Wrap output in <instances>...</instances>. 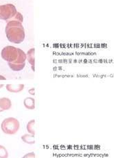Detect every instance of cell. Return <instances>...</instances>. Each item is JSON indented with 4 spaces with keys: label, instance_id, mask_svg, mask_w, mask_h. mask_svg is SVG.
<instances>
[{
    "label": "cell",
    "instance_id": "obj_1",
    "mask_svg": "<svg viewBox=\"0 0 114 158\" xmlns=\"http://www.w3.org/2000/svg\"><path fill=\"white\" fill-rule=\"evenodd\" d=\"M6 34L8 40L15 44H20L25 39V30L22 23L17 21H11L7 23Z\"/></svg>",
    "mask_w": 114,
    "mask_h": 158
},
{
    "label": "cell",
    "instance_id": "obj_2",
    "mask_svg": "<svg viewBox=\"0 0 114 158\" xmlns=\"http://www.w3.org/2000/svg\"><path fill=\"white\" fill-rule=\"evenodd\" d=\"M20 128V123L17 118L9 117L5 118L1 124L2 131L6 134L13 135L17 133Z\"/></svg>",
    "mask_w": 114,
    "mask_h": 158
},
{
    "label": "cell",
    "instance_id": "obj_3",
    "mask_svg": "<svg viewBox=\"0 0 114 158\" xmlns=\"http://www.w3.org/2000/svg\"><path fill=\"white\" fill-rule=\"evenodd\" d=\"M18 52L19 56L17 60L12 62H8L9 67L14 71H20L23 70L26 66V60L27 59L26 53L20 48H18Z\"/></svg>",
    "mask_w": 114,
    "mask_h": 158
},
{
    "label": "cell",
    "instance_id": "obj_4",
    "mask_svg": "<svg viewBox=\"0 0 114 158\" xmlns=\"http://www.w3.org/2000/svg\"><path fill=\"white\" fill-rule=\"evenodd\" d=\"M1 56L2 59L6 62H15L17 60L19 56L18 48L13 46H6L2 49Z\"/></svg>",
    "mask_w": 114,
    "mask_h": 158
},
{
    "label": "cell",
    "instance_id": "obj_5",
    "mask_svg": "<svg viewBox=\"0 0 114 158\" xmlns=\"http://www.w3.org/2000/svg\"><path fill=\"white\" fill-rule=\"evenodd\" d=\"M17 10L13 4H8L0 6V19L7 21L17 14Z\"/></svg>",
    "mask_w": 114,
    "mask_h": 158
},
{
    "label": "cell",
    "instance_id": "obj_6",
    "mask_svg": "<svg viewBox=\"0 0 114 158\" xmlns=\"http://www.w3.org/2000/svg\"><path fill=\"white\" fill-rule=\"evenodd\" d=\"M12 102L10 99L6 97L0 98V112L11 109Z\"/></svg>",
    "mask_w": 114,
    "mask_h": 158
},
{
    "label": "cell",
    "instance_id": "obj_7",
    "mask_svg": "<svg viewBox=\"0 0 114 158\" xmlns=\"http://www.w3.org/2000/svg\"><path fill=\"white\" fill-rule=\"evenodd\" d=\"M24 84H7L6 85V90L11 93H17L24 90Z\"/></svg>",
    "mask_w": 114,
    "mask_h": 158
},
{
    "label": "cell",
    "instance_id": "obj_8",
    "mask_svg": "<svg viewBox=\"0 0 114 158\" xmlns=\"http://www.w3.org/2000/svg\"><path fill=\"white\" fill-rule=\"evenodd\" d=\"M34 48H32L30 50H28V52L27 53V60L28 62L30 63V64L31 65V68L32 70L33 71H35V69H34Z\"/></svg>",
    "mask_w": 114,
    "mask_h": 158
},
{
    "label": "cell",
    "instance_id": "obj_9",
    "mask_svg": "<svg viewBox=\"0 0 114 158\" xmlns=\"http://www.w3.org/2000/svg\"><path fill=\"white\" fill-rule=\"evenodd\" d=\"M24 105L28 110L35 109V99L33 97H27L24 101Z\"/></svg>",
    "mask_w": 114,
    "mask_h": 158
},
{
    "label": "cell",
    "instance_id": "obj_10",
    "mask_svg": "<svg viewBox=\"0 0 114 158\" xmlns=\"http://www.w3.org/2000/svg\"><path fill=\"white\" fill-rule=\"evenodd\" d=\"M21 140L27 144H34L35 140H34V135H31L30 134H24L21 136Z\"/></svg>",
    "mask_w": 114,
    "mask_h": 158
},
{
    "label": "cell",
    "instance_id": "obj_11",
    "mask_svg": "<svg viewBox=\"0 0 114 158\" xmlns=\"http://www.w3.org/2000/svg\"><path fill=\"white\" fill-rule=\"evenodd\" d=\"M34 125H35V120L33 119L28 123L26 129L28 132L30 134L34 135H35V131H34Z\"/></svg>",
    "mask_w": 114,
    "mask_h": 158
},
{
    "label": "cell",
    "instance_id": "obj_12",
    "mask_svg": "<svg viewBox=\"0 0 114 158\" xmlns=\"http://www.w3.org/2000/svg\"><path fill=\"white\" fill-rule=\"evenodd\" d=\"M19 21V22H21V23H23L24 21V18H23V16H22V15L20 13V12H17V14H16L13 17H12V19H11L8 20L7 23L9 21Z\"/></svg>",
    "mask_w": 114,
    "mask_h": 158
},
{
    "label": "cell",
    "instance_id": "obj_13",
    "mask_svg": "<svg viewBox=\"0 0 114 158\" xmlns=\"http://www.w3.org/2000/svg\"><path fill=\"white\" fill-rule=\"evenodd\" d=\"M8 152L6 148L2 145H0V158H8Z\"/></svg>",
    "mask_w": 114,
    "mask_h": 158
},
{
    "label": "cell",
    "instance_id": "obj_14",
    "mask_svg": "<svg viewBox=\"0 0 114 158\" xmlns=\"http://www.w3.org/2000/svg\"><path fill=\"white\" fill-rule=\"evenodd\" d=\"M22 158H36V154L34 152H30L26 153L22 157Z\"/></svg>",
    "mask_w": 114,
    "mask_h": 158
},
{
    "label": "cell",
    "instance_id": "obj_15",
    "mask_svg": "<svg viewBox=\"0 0 114 158\" xmlns=\"http://www.w3.org/2000/svg\"><path fill=\"white\" fill-rule=\"evenodd\" d=\"M28 92H29V93L31 94L32 95H34V94H35V93H34V88H32V89L29 90Z\"/></svg>",
    "mask_w": 114,
    "mask_h": 158
},
{
    "label": "cell",
    "instance_id": "obj_16",
    "mask_svg": "<svg viewBox=\"0 0 114 158\" xmlns=\"http://www.w3.org/2000/svg\"><path fill=\"white\" fill-rule=\"evenodd\" d=\"M6 79L5 77L2 76V75H0V80H6Z\"/></svg>",
    "mask_w": 114,
    "mask_h": 158
},
{
    "label": "cell",
    "instance_id": "obj_17",
    "mask_svg": "<svg viewBox=\"0 0 114 158\" xmlns=\"http://www.w3.org/2000/svg\"><path fill=\"white\" fill-rule=\"evenodd\" d=\"M3 86H4V84H0V88H3Z\"/></svg>",
    "mask_w": 114,
    "mask_h": 158
}]
</instances>
